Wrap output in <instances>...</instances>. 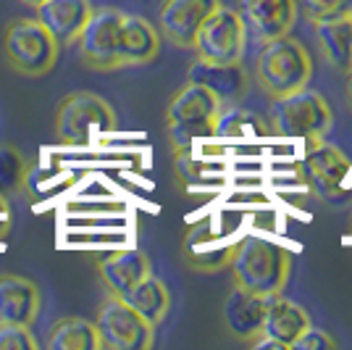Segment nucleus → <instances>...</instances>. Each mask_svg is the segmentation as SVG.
Returning a JSON list of instances; mask_svg holds the SVG:
<instances>
[{
	"instance_id": "nucleus-12",
	"label": "nucleus",
	"mask_w": 352,
	"mask_h": 350,
	"mask_svg": "<svg viewBox=\"0 0 352 350\" xmlns=\"http://www.w3.org/2000/svg\"><path fill=\"white\" fill-rule=\"evenodd\" d=\"M236 14L242 16L248 37L268 43L289 34L297 21V0H236Z\"/></svg>"
},
{
	"instance_id": "nucleus-17",
	"label": "nucleus",
	"mask_w": 352,
	"mask_h": 350,
	"mask_svg": "<svg viewBox=\"0 0 352 350\" xmlns=\"http://www.w3.org/2000/svg\"><path fill=\"white\" fill-rule=\"evenodd\" d=\"M161 53V32L147 19L134 14H124L118 30V63L126 66H145Z\"/></svg>"
},
{
	"instance_id": "nucleus-20",
	"label": "nucleus",
	"mask_w": 352,
	"mask_h": 350,
	"mask_svg": "<svg viewBox=\"0 0 352 350\" xmlns=\"http://www.w3.org/2000/svg\"><path fill=\"white\" fill-rule=\"evenodd\" d=\"M190 79L203 82L221 98L223 105H236L248 95L250 79L248 72L242 69V63H232V66H210V63H195L190 69Z\"/></svg>"
},
{
	"instance_id": "nucleus-2",
	"label": "nucleus",
	"mask_w": 352,
	"mask_h": 350,
	"mask_svg": "<svg viewBox=\"0 0 352 350\" xmlns=\"http://www.w3.org/2000/svg\"><path fill=\"white\" fill-rule=\"evenodd\" d=\"M310 76H313V59L308 48L297 37L284 34L258 45L255 85L265 98L276 101L297 90H305L310 85Z\"/></svg>"
},
{
	"instance_id": "nucleus-3",
	"label": "nucleus",
	"mask_w": 352,
	"mask_h": 350,
	"mask_svg": "<svg viewBox=\"0 0 352 350\" xmlns=\"http://www.w3.org/2000/svg\"><path fill=\"white\" fill-rule=\"evenodd\" d=\"M221 108H223L221 98L203 82L190 79L187 85H182L166 108V130L171 147L187 150L195 140L216 137Z\"/></svg>"
},
{
	"instance_id": "nucleus-9",
	"label": "nucleus",
	"mask_w": 352,
	"mask_h": 350,
	"mask_svg": "<svg viewBox=\"0 0 352 350\" xmlns=\"http://www.w3.org/2000/svg\"><path fill=\"white\" fill-rule=\"evenodd\" d=\"M350 172V158L337 145L316 140L308 143L302 156L294 161V174L310 192L321 198H334L342 192V185Z\"/></svg>"
},
{
	"instance_id": "nucleus-31",
	"label": "nucleus",
	"mask_w": 352,
	"mask_h": 350,
	"mask_svg": "<svg viewBox=\"0 0 352 350\" xmlns=\"http://www.w3.org/2000/svg\"><path fill=\"white\" fill-rule=\"evenodd\" d=\"M350 232H352V219H350Z\"/></svg>"
},
{
	"instance_id": "nucleus-16",
	"label": "nucleus",
	"mask_w": 352,
	"mask_h": 350,
	"mask_svg": "<svg viewBox=\"0 0 352 350\" xmlns=\"http://www.w3.org/2000/svg\"><path fill=\"white\" fill-rule=\"evenodd\" d=\"M43 308V292L27 277L0 274V324L32 327Z\"/></svg>"
},
{
	"instance_id": "nucleus-28",
	"label": "nucleus",
	"mask_w": 352,
	"mask_h": 350,
	"mask_svg": "<svg viewBox=\"0 0 352 350\" xmlns=\"http://www.w3.org/2000/svg\"><path fill=\"white\" fill-rule=\"evenodd\" d=\"M248 348H252V350H287L279 340H274L271 335H261L258 340H252Z\"/></svg>"
},
{
	"instance_id": "nucleus-29",
	"label": "nucleus",
	"mask_w": 352,
	"mask_h": 350,
	"mask_svg": "<svg viewBox=\"0 0 352 350\" xmlns=\"http://www.w3.org/2000/svg\"><path fill=\"white\" fill-rule=\"evenodd\" d=\"M347 85H344V101H347V105H350V111H352V69L347 74Z\"/></svg>"
},
{
	"instance_id": "nucleus-24",
	"label": "nucleus",
	"mask_w": 352,
	"mask_h": 350,
	"mask_svg": "<svg viewBox=\"0 0 352 350\" xmlns=\"http://www.w3.org/2000/svg\"><path fill=\"white\" fill-rule=\"evenodd\" d=\"M24 179H27L24 156L19 150H14V147L3 145L0 147V190L3 192L21 190Z\"/></svg>"
},
{
	"instance_id": "nucleus-8",
	"label": "nucleus",
	"mask_w": 352,
	"mask_h": 350,
	"mask_svg": "<svg viewBox=\"0 0 352 350\" xmlns=\"http://www.w3.org/2000/svg\"><path fill=\"white\" fill-rule=\"evenodd\" d=\"M95 329L105 350H147L155 342V327L147 324L124 298L111 292L95 313Z\"/></svg>"
},
{
	"instance_id": "nucleus-22",
	"label": "nucleus",
	"mask_w": 352,
	"mask_h": 350,
	"mask_svg": "<svg viewBox=\"0 0 352 350\" xmlns=\"http://www.w3.org/2000/svg\"><path fill=\"white\" fill-rule=\"evenodd\" d=\"M118 298H124L129 306L147 321V324H153L155 329L163 324V319L168 316V311H171V292L166 287V282L158 277H153V274H147L145 279H140L134 287L124 292V295H118Z\"/></svg>"
},
{
	"instance_id": "nucleus-11",
	"label": "nucleus",
	"mask_w": 352,
	"mask_h": 350,
	"mask_svg": "<svg viewBox=\"0 0 352 350\" xmlns=\"http://www.w3.org/2000/svg\"><path fill=\"white\" fill-rule=\"evenodd\" d=\"M232 250H234V240H229L226 232L216 227V219L210 216L195 221L182 243V256L187 266L200 274H216L229 269Z\"/></svg>"
},
{
	"instance_id": "nucleus-5",
	"label": "nucleus",
	"mask_w": 352,
	"mask_h": 350,
	"mask_svg": "<svg viewBox=\"0 0 352 350\" xmlns=\"http://www.w3.org/2000/svg\"><path fill=\"white\" fill-rule=\"evenodd\" d=\"M60 45L37 19H16L3 34L6 63L21 76H45L56 66Z\"/></svg>"
},
{
	"instance_id": "nucleus-13",
	"label": "nucleus",
	"mask_w": 352,
	"mask_h": 350,
	"mask_svg": "<svg viewBox=\"0 0 352 350\" xmlns=\"http://www.w3.org/2000/svg\"><path fill=\"white\" fill-rule=\"evenodd\" d=\"M219 6L221 0H163L158 8V32L176 48L192 50L197 30Z\"/></svg>"
},
{
	"instance_id": "nucleus-26",
	"label": "nucleus",
	"mask_w": 352,
	"mask_h": 350,
	"mask_svg": "<svg viewBox=\"0 0 352 350\" xmlns=\"http://www.w3.org/2000/svg\"><path fill=\"white\" fill-rule=\"evenodd\" d=\"M37 340L24 324H0V350H37Z\"/></svg>"
},
{
	"instance_id": "nucleus-21",
	"label": "nucleus",
	"mask_w": 352,
	"mask_h": 350,
	"mask_svg": "<svg viewBox=\"0 0 352 350\" xmlns=\"http://www.w3.org/2000/svg\"><path fill=\"white\" fill-rule=\"evenodd\" d=\"M316 27V43L323 53L326 63L339 74H347L352 69V16L318 21Z\"/></svg>"
},
{
	"instance_id": "nucleus-10",
	"label": "nucleus",
	"mask_w": 352,
	"mask_h": 350,
	"mask_svg": "<svg viewBox=\"0 0 352 350\" xmlns=\"http://www.w3.org/2000/svg\"><path fill=\"white\" fill-rule=\"evenodd\" d=\"M124 11L118 8H92L87 27L79 34V61L92 72H118V30Z\"/></svg>"
},
{
	"instance_id": "nucleus-14",
	"label": "nucleus",
	"mask_w": 352,
	"mask_h": 350,
	"mask_svg": "<svg viewBox=\"0 0 352 350\" xmlns=\"http://www.w3.org/2000/svg\"><path fill=\"white\" fill-rule=\"evenodd\" d=\"M265 308H268V298L234 285V290L223 300V321H226L229 335L242 345H250L252 340H258L263 335Z\"/></svg>"
},
{
	"instance_id": "nucleus-4",
	"label": "nucleus",
	"mask_w": 352,
	"mask_h": 350,
	"mask_svg": "<svg viewBox=\"0 0 352 350\" xmlns=\"http://www.w3.org/2000/svg\"><path fill=\"white\" fill-rule=\"evenodd\" d=\"M334 114L321 92L316 90H297L292 95H284L271 101L268 114V130L276 137H292L302 140L305 145L316 140H326L331 132Z\"/></svg>"
},
{
	"instance_id": "nucleus-6",
	"label": "nucleus",
	"mask_w": 352,
	"mask_h": 350,
	"mask_svg": "<svg viewBox=\"0 0 352 350\" xmlns=\"http://www.w3.org/2000/svg\"><path fill=\"white\" fill-rule=\"evenodd\" d=\"M116 130V111L95 92H72L56 111V137L63 145H87L92 134H108Z\"/></svg>"
},
{
	"instance_id": "nucleus-15",
	"label": "nucleus",
	"mask_w": 352,
	"mask_h": 350,
	"mask_svg": "<svg viewBox=\"0 0 352 350\" xmlns=\"http://www.w3.org/2000/svg\"><path fill=\"white\" fill-rule=\"evenodd\" d=\"M89 16H92L89 0H45L43 6H37V21H43V27L56 37L60 48L76 45Z\"/></svg>"
},
{
	"instance_id": "nucleus-19",
	"label": "nucleus",
	"mask_w": 352,
	"mask_h": 350,
	"mask_svg": "<svg viewBox=\"0 0 352 350\" xmlns=\"http://www.w3.org/2000/svg\"><path fill=\"white\" fill-rule=\"evenodd\" d=\"M308 327H310V316L300 303L284 298V292L268 298L263 335H271L274 340H279L281 345L289 350L294 340L302 335Z\"/></svg>"
},
{
	"instance_id": "nucleus-7",
	"label": "nucleus",
	"mask_w": 352,
	"mask_h": 350,
	"mask_svg": "<svg viewBox=\"0 0 352 350\" xmlns=\"http://www.w3.org/2000/svg\"><path fill=\"white\" fill-rule=\"evenodd\" d=\"M192 50L197 53L200 63H210V66L242 63L245 50H248V30H245L242 16L236 14V8L221 3L197 30Z\"/></svg>"
},
{
	"instance_id": "nucleus-1",
	"label": "nucleus",
	"mask_w": 352,
	"mask_h": 350,
	"mask_svg": "<svg viewBox=\"0 0 352 350\" xmlns=\"http://www.w3.org/2000/svg\"><path fill=\"white\" fill-rule=\"evenodd\" d=\"M229 269H232V279L236 287L271 298V295L284 292L289 282L292 253L261 234H248L242 240H234Z\"/></svg>"
},
{
	"instance_id": "nucleus-30",
	"label": "nucleus",
	"mask_w": 352,
	"mask_h": 350,
	"mask_svg": "<svg viewBox=\"0 0 352 350\" xmlns=\"http://www.w3.org/2000/svg\"><path fill=\"white\" fill-rule=\"evenodd\" d=\"M19 3H24V6H30V8H37V6H43L45 0H19Z\"/></svg>"
},
{
	"instance_id": "nucleus-27",
	"label": "nucleus",
	"mask_w": 352,
	"mask_h": 350,
	"mask_svg": "<svg viewBox=\"0 0 352 350\" xmlns=\"http://www.w3.org/2000/svg\"><path fill=\"white\" fill-rule=\"evenodd\" d=\"M337 345H339V342L329 335L326 329H321V327H313V324H310L308 329H305L302 335L294 340L289 350H334Z\"/></svg>"
},
{
	"instance_id": "nucleus-18",
	"label": "nucleus",
	"mask_w": 352,
	"mask_h": 350,
	"mask_svg": "<svg viewBox=\"0 0 352 350\" xmlns=\"http://www.w3.org/2000/svg\"><path fill=\"white\" fill-rule=\"evenodd\" d=\"M98 274H100L105 290L111 292V295H124L140 279L153 274V266H150V258L142 250L126 248L105 256L103 261L98 263Z\"/></svg>"
},
{
	"instance_id": "nucleus-23",
	"label": "nucleus",
	"mask_w": 352,
	"mask_h": 350,
	"mask_svg": "<svg viewBox=\"0 0 352 350\" xmlns=\"http://www.w3.org/2000/svg\"><path fill=\"white\" fill-rule=\"evenodd\" d=\"M47 350H103L100 337L95 329V321L82 316H63L50 327V335L45 340Z\"/></svg>"
},
{
	"instance_id": "nucleus-25",
	"label": "nucleus",
	"mask_w": 352,
	"mask_h": 350,
	"mask_svg": "<svg viewBox=\"0 0 352 350\" xmlns=\"http://www.w3.org/2000/svg\"><path fill=\"white\" fill-rule=\"evenodd\" d=\"M297 11L310 24H318V21L352 16V0H297Z\"/></svg>"
}]
</instances>
